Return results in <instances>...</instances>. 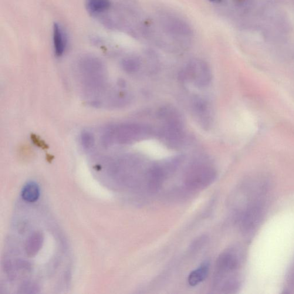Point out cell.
<instances>
[{"mask_svg":"<svg viewBox=\"0 0 294 294\" xmlns=\"http://www.w3.org/2000/svg\"><path fill=\"white\" fill-rule=\"evenodd\" d=\"M157 23L159 32L160 33L157 39L161 42L162 38H167L173 42L174 46L182 49L190 45L194 37V32L191 26L181 17L175 13L161 11L158 13ZM158 42V43H159Z\"/></svg>","mask_w":294,"mask_h":294,"instance_id":"6da1fadb","label":"cell"},{"mask_svg":"<svg viewBox=\"0 0 294 294\" xmlns=\"http://www.w3.org/2000/svg\"><path fill=\"white\" fill-rule=\"evenodd\" d=\"M151 131L149 127L137 124L111 128L107 132L106 141L111 142L116 140L120 143H131L149 136Z\"/></svg>","mask_w":294,"mask_h":294,"instance_id":"7a4b0ae2","label":"cell"},{"mask_svg":"<svg viewBox=\"0 0 294 294\" xmlns=\"http://www.w3.org/2000/svg\"><path fill=\"white\" fill-rule=\"evenodd\" d=\"M185 79L191 80L196 85L204 87L211 80V72L207 63L199 59L189 62L183 72Z\"/></svg>","mask_w":294,"mask_h":294,"instance_id":"3957f363","label":"cell"},{"mask_svg":"<svg viewBox=\"0 0 294 294\" xmlns=\"http://www.w3.org/2000/svg\"><path fill=\"white\" fill-rule=\"evenodd\" d=\"M215 178L214 169L207 166H196L188 172L185 184L190 188H201L210 185Z\"/></svg>","mask_w":294,"mask_h":294,"instance_id":"277c9868","label":"cell"},{"mask_svg":"<svg viewBox=\"0 0 294 294\" xmlns=\"http://www.w3.org/2000/svg\"><path fill=\"white\" fill-rule=\"evenodd\" d=\"M67 39L65 31L59 24L55 23L53 27V44L54 52L57 56H62L67 47Z\"/></svg>","mask_w":294,"mask_h":294,"instance_id":"5b68a950","label":"cell"},{"mask_svg":"<svg viewBox=\"0 0 294 294\" xmlns=\"http://www.w3.org/2000/svg\"><path fill=\"white\" fill-rule=\"evenodd\" d=\"M112 2L110 0H86V7L88 12L93 16L104 15L111 8Z\"/></svg>","mask_w":294,"mask_h":294,"instance_id":"8992f818","label":"cell"},{"mask_svg":"<svg viewBox=\"0 0 294 294\" xmlns=\"http://www.w3.org/2000/svg\"><path fill=\"white\" fill-rule=\"evenodd\" d=\"M43 242V236L40 232L33 233L26 245V251L27 255L31 256H34L41 248Z\"/></svg>","mask_w":294,"mask_h":294,"instance_id":"52a82bcc","label":"cell"},{"mask_svg":"<svg viewBox=\"0 0 294 294\" xmlns=\"http://www.w3.org/2000/svg\"><path fill=\"white\" fill-rule=\"evenodd\" d=\"M209 270V265L205 262L198 268L190 273L188 278V283L191 286H195L204 281L207 278Z\"/></svg>","mask_w":294,"mask_h":294,"instance_id":"ba28073f","label":"cell"},{"mask_svg":"<svg viewBox=\"0 0 294 294\" xmlns=\"http://www.w3.org/2000/svg\"><path fill=\"white\" fill-rule=\"evenodd\" d=\"M22 195L24 200L27 202H35L38 200L40 196L39 186L35 182H29L23 187Z\"/></svg>","mask_w":294,"mask_h":294,"instance_id":"9c48e42d","label":"cell"},{"mask_svg":"<svg viewBox=\"0 0 294 294\" xmlns=\"http://www.w3.org/2000/svg\"><path fill=\"white\" fill-rule=\"evenodd\" d=\"M140 60L137 57H128L122 62V66L128 73H134L140 69Z\"/></svg>","mask_w":294,"mask_h":294,"instance_id":"30bf717a","label":"cell"},{"mask_svg":"<svg viewBox=\"0 0 294 294\" xmlns=\"http://www.w3.org/2000/svg\"><path fill=\"white\" fill-rule=\"evenodd\" d=\"M80 141L83 148L85 149H89L93 146L94 140L92 134L84 132L81 134Z\"/></svg>","mask_w":294,"mask_h":294,"instance_id":"8fae6325","label":"cell"},{"mask_svg":"<svg viewBox=\"0 0 294 294\" xmlns=\"http://www.w3.org/2000/svg\"><path fill=\"white\" fill-rule=\"evenodd\" d=\"M36 290L37 289L35 285H29V284L24 285L21 289L22 290V293H35L33 291H36Z\"/></svg>","mask_w":294,"mask_h":294,"instance_id":"7c38bea8","label":"cell"},{"mask_svg":"<svg viewBox=\"0 0 294 294\" xmlns=\"http://www.w3.org/2000/svg\"><path fill=\"white\" fill-rule=\"evenodd\" d=\"M209 1L215 3V4H221V3L224 1V0H209Z\"/></svg>","mask_w":294,"mask_h":294,"instance_id":"4fadbf2b","label":"cell"}]
</instances>
